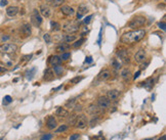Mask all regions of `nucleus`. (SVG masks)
<instances>
[{"label":"nucleus","instance_id":"1","mask_svg":"<svg viewBox=\"0 0 166 140\" xmlns=\"http://www.w3.org/2000/svg\"><path fill=\"white\" fill-rule=\"evenodd\" d=\"M146 35V32L145 30L143 29H140V30H132L130 32H127V33H124L120 40H121L122 43L124 44H132V43H135L140 40H142Z\"/></svg>","mask_w":166,"mask_h":140},{"label":"nucleus","instance_id":"2","mask_svg":"<svg viewBox=\"0 0 166 140\" xmlns=\"http://www.w3.org/2000/svg\"><path fill=\"white\" fill-rule=\"evenodd\" d=\"M146 22H147V20H146L145 17H141V15H139V17H134L128 23V27L133 29V30H140L146 25Z\"/></svg>","mask_w":166,"mask_h":140},{"label":"nucleus","instance_id":"3","mask_svg":"<svg viewBox=\"0 0 166 140\" xmlns=\"http://www.w3.org/2000/svg\"><path fill=\"white\" fill-rule=\"evenodd\" d=\"M18 50V46L12 43H4L0 45V52L1 53H13Z\"/></svg>","mask_w":166,"mask_h":140},{"label":"nucleus","instance_id":"4","mask_svg":"<svg viewBox=\"0 0 166 140\" xmlns=\"http://www.w3.org/2000/svg\"><path fill=\"white\" fill-rule=\"evenodd\" d=\"M88 126V120L86 118L85 115H79L77 116V120H76V123H75V127L77 129H85L86 127Z\"/></svg>","mask_w":166,"mask_h":140},{"label":"nucleus","instance_id":"5","mask_svg":"<svg viewBox=\"0 0 166 140\" xmlns=\"http://www.w3.org/2000/svg\"><path fill=\"white\" fill-rule=\"evenodd\" d=\"M42 24V17L39 13L38 9H33V12L31 14V25L34 27H40Z\"/></svg>","mask_w":166,"mask_h":140},{"label":"nucleus","instance_id":"6","mask_svg":"<svg viewBox=\"0 0 166 140\" xmlns=\"http://www.w3.org/2000/svg\"><path fill=\"white\" fill-rule=\"evenodd\" d=\"M87 112H88V114H90V115L93 116V117H97L98 115L103 114L105 111L102 110L101 107H98L97 104H95V103H91V104H90V105L88 106Z\"/></svg>","mask_w":166,"mask_h":140},{"label":"nucleus","instance_id":"7","mask_svg":"<svg viewBox=\"0 0 166 140\" xmlns=\"http://www.w3.org/2000/svg\"><path fill=\"white\" fill-rule=\"evenodd\" d=\"M97 106L101 107L102 110H106V108H108L110 105H111V101L109 100V98L107 96H99L97 98V102H96Z\"/></svg>","mask_w":166,"mask_h":140},{"label":"nucleus","instance_id":"8","mask_svg":"<svg viewBox=\"0 0 166 140\" xmlns=\"http://www.w3.org/2000/svg\"><path fill=\"white\" fill-rule=\"evenodd\" d=\"M79 29H80V26L77 25V24H67V25L63 26V30L68 34L76 33L79 31Z\"/></svg>","mask_w":166,"mask_h":140},{"label":"nucleus","instance_id":"9","mask_svg":"<svg viewBox=\"0 0 166 140\" xmlns=\"http://www.w3.org/2000/svg\"><path fill=\"white\" fill-rule=\"evenodd\" d=\"M117 56L120 58V60H122L124 64H127V63H129V55H128V52H127V50L126 49H119L118 51H117Z\"/></svg>","mask_w":166,"mask_h":140},{"label":"nucleus","instance_id":"10","mask_svg":"<svg viewBox=\"0 0 166 140\" xmlns=\"http://www.w3.org/2000/svg\"><path fill=\"white\" fill-rule=\"evenodd\" d=\"M120 91L117 90V89H112V90H109L108 93H107V97L109 98L110 101H117L118 98L120 97Z\"/></svg>","mask_w":166,"mask_h":140},{"label":"nucleus","instance_id":"11","mask_svg":"<svg viewBox=\"0 0 166 140\" xmlns=\"http://www.w3.org/2000/svg\"><path fill=\"white\" fill-rule=\"evenodd\" d=\"M111 77V72L110 70L108 69H105V70H102L98 75H97V81H106V80H108L109 78Z\"/></svg>","mask_w":166,"mask_h":140},{"label":"nucleus","instance_id":"12","mask_svg":"<svg viewBox=\"0 0 166 140\" xmlns=\"http://www.w3.org/2000/svg\"><path fill=\"white\" fill-rule=\"evenodd\" d=\"M146 59V51L144 49H141L139 50L137 53L134 54V61L135 63H138V64H142L144 63Z\"/></svg>","mask_w":166,"mask_h":140},{"label":"nucleus","instance_id":"13","mask_svg":"<svg viewBox=\"0 0 166 140\" xmlns=\"http://www.w3.org/2000/svg\"><path fill=\"white\" fill-rule=\"evenodd\" d=\"M57 126V122L53 116H48L46 119V127L49 130H54Z\"/></svg>","mask_w":166,"mask_h":140},{"label":"nucleus","instance_id":"14","mask_svg":"<svg viewBox=\"0 0 166 140\" xmlns=\"http://www.w3.org/2000/svg\"><path fill=\"white\" fill-rule=\"evenodd\" d=\"M69 115H70L69 111L67 110V108L63 107V106H58L56 108V111H55V116H57L58 118H61V119H66Z\"/></svg>","mask_w":166,"mask_h":140},{"label":"nucleus","instance_id":"15","mask_svg":"<svg viewBox=\"0 0 166 140\" xmlns=\"http://www.w3.org/2000/svg\"><path fill=\"white\" fill-rule=\"evenodd\" d=\"M21 32L25 35V37L31 36V34H32V28H31V25H30L29 23H25V24H23L22 27H21Z\"/></svg>","mask_w":166,"mask_h":140},{"label":"nucleus","instance_id":"16","mask_svg":"<svg viewBox=\"0 0 166 140\" xmlns=\"http://www.w3.org/2000/svg\"><path fill=\"white\" fill-rule=\"evenodd\" d=\"M48 63H49V65L52 66V68H53V67H55V66H61L62 59H61V57H59L58 55H50L49 58H48Z\"/></svg>","mask_w":166,"mask_h":140},{"label":"nucleus","instance_id":"17","mask_svg":"<svg viewBox=\"0 0 166 140\" xmlns=\"http://www.w3.org/2000/svg\"><path fill=\"white\" fill-rule=\"evenodd\" d=\"M61 11L63 14L67 15V17H72V15L75 14V9H73L71 6L69 5H63L61 7Z\"/></svg>","mask_w":166,"mask_h":140},{"label":"nucleus","instance_id":"18","mask_svg":"<svg viewBox=\"0 0 166 140\" xmlns=\"http://www.w3.org/2000/svg\"><path fill=\"white\" fill-rule=\"evenodd\" d=\"M39 8H40L39 13L41 14V17H43V18H49L50 17V9L48 6L42 4V5H40Z\"/></svg>","mask_w":166,"mask_h":140},{"label":"nucleus","instance_id":"19","mask_svg":"<svg viewBox=\"0 0 166 140\" xmlns=\"http://www.w3.org/2000/svg\"><path fill=\"white\" fill-rule=\"evenodd\" d=\"M19 7L18 6H8L6 8V14L8 17L12 18V17H16V15L19 13Z\"/></svg>","mask_w":166,"mask_h":140},{"label":"nucleus","instance_id":"20","mask_svg":"<svg viewBox=\"0 0 166 140\" xmlns=\"http://www.w3.org/2000/svg\"><path fill=\"white\" fill-rule=\"evenodd\" d=\"M43 79L46 80V81H51L54 79V73L51 69H46L44 71V76H43Z\"/></svg>","mask_w":166,"mask_h":140},{"label":"nucleus","instance_id":"21","mask_svg":"<svg viewBox=\"0 0 166 140\" xmlns=\"http://www.w3.org/2000/svg\"><path fill=\"white\" fill-rule=\"evenodd\" d=\"M70 48V45L69 44H67V43H61V44H58L57 46H56V51L57 52H62V53H64L66 50H68Z\"/></svg>","mask_w":166,"mask_h":140},{"label":"nucleus","instance_id":"22","mask_svg":"<svg viewBox=\"0 0 166 140\" xmlns=\"http://www.w3.org/2000/svg\"><path fill=\"white\" fill-rule=\"evenodd\" d=\"M130 77H131V72L130 70L128 69H124L121 71V78L124 80V81H128L130 79Z\"/></svg>","mask_w":166,"mask_h":140},{"label":"nucleus","instance_id":"23","mask_svg":"<svg viewBox=\"0 0 166 140\" xmlns=\"http://www.w3.org/2000/svg\"><path fill=\"white\" fill-rule=\"evenodd\" d=\"M76 39H77V36H76V35H71V34L65 35V36L63 37V40H64L65 43H67V44H69V43H71V42H74V41H76Z\"/></svg>","mask_w":166,"mask_h":140},{"label":"nucleus","instance_id":"24","mask_svg":"<svg viewBox=\"0 0 166 140\" xmlns=\"http://www.w3.org/2000/svg\"><path fill=\"white\" fill-rule=\"evenodd\" d=\"M76 120H77V114H72V115H69L67 117V122L69 125H75V123H76Z\"/></svg>","mask_w":166,"mask_h":140},{"label":"nucleus","instance_id":"25","mask_svg":"<svg viewBox=\"0 0 166 140\" xmlns=\"http://www.w3.org/2000/svg\"><path fill=\"white\" fill-rule=\"evenodd\" d=\"M65 0H52V1H50V5L52 7H58V6H62Z\"/></svg>","mask_w":166,"mask_h":140},{"label":"nucleus","instance_id":"26","mask_svg":"<svg viewBox=\"0 0 166 140\" xmlns=\"http://www.w3.org/2000/svg\"><path fill=\"white\" fill-rule=\"evenodd\" d=\"M50 25H51V31H54V32H57V31L61 30V25L56 22H50Z\"/></svg>","mask_w":166,"mask_h":140},{"label":"nucleus","instance_id":"27","mask_svg":"<svg viewBox=\"0 0 166 140\" xmlns=\"http://www.w3.org/2000/svg\"><path fill=\"white\" fill-rule=\"evenodd\" d=\"M84 42H85V39H84V38H81V39L77 40L76 42H74V43L72 44V47H74V48H78V47H80V46H81Z\"/></svg>","mask_w":166,"mask_h":140},{"label":"nucleus","instance_id":"28","mask_svg":"<svg viewBox=\"0 0 166 140\" xmlns=\"http://www.w3.org/2000/svg\"><path fill=\"white\" fill-rule=\"evenodd\" d=\"M83 80V77H81V76H76V77H74V78H72L71 79V81H70V83H72V84H78L79 82H81Z\"/></svg>","mask_w":166,"mask_h":140},{"label":"nucleus","instance_id":"29","mask_svg":"<svg viewBox=\"0 0 166 140\" xmlns=\"http://www.w3.org/2000/svg\"><path fill=\"white\" fill-rule=\"evenodd\" d=\"M53 71H54V74L55 75L61 76L63 74V72H64V69L61 66H55V67H53Z\"/></svg>","mask_w":166,"mask_h":140},{"label":"nucleus","instance_id":"30","mask_svg":"<svg viewBox=\"0 0 166 140\" xmlns=\"http://www.w3.org/2000/svg\"><path fill=\"white\" fill-rule=\"evenodd\" d=\"M75 102H76V98L70 99L69 101H67V102H66L65 107H67V108H73V107H74V105H75Z\"/></svg>","mask_w":166,"mask_h":140},{"label":"nucleus","instance_id":"31","mask_svg":"<svg viewBox=\"0 0 166 140\" xmlns=\"http://www.w3.org/2000/svg\"><path fill=\"white\" fill-rule=\"evenodd\" d=\"M68 126L67 125H61L59 126L56 130H55V133H63V132H65V131H67L68 130Z\"/></svg>","mask_w":166,"mask_h":140},{"label":"nucleus","instance_id":"32","mask_svg":"<svg viewBox=\"0 0 166 140\" xmlns=\"http://www.w3.org/2000/svg\"><path fill=\"white\" fill-rule=\"evenodd\" d=\"M73 110H74V113H75V114H78V113L82 112L83 106H82L81 104H75L74 107H73Z\"/></svg>","mask_w":166,"mask_h":140},{"label":"nucleus","instance_id":"33","mask_svg":"<svg viewBox=\"0 0 166 140\" xmlns=\"http://www.w3.org/2000/svg\"><path fill=\"white\" fill-rule=\"evenodd\" d=\"M153 82H154V80L152 79V78H149V79L145 82V87L148 88V89H150L151 87L153 86Z\"/></svg>","mask_w":166,"mask_h":140},{"label":"nucleus","instance_id":"34","mask_svg":"<svg viewBox=\"0 0 166 140\" xmlns=\"http://www.w3.org/2000/svg\"><path fill=\"white\" fill-rule=\"evenodd\" d=\"M12 101V98H11V96L10 95H5L4 97H3V100H2V103L4 104V105H6V104H8V103H10Z\"/></svg>","mask_w":166,"mask_h":140},{"label":"nucleus","instance_id":"35","mask_svg":"<svg viewBox=\"0 0 166 140\" xmlns=\"http://www.w3.org/2000/svg\"><path fill=\"white\" fill-rule=\"evenodd\" d=\"M34 73H35V69L33 68V69H31L30 71H28L26 74H27V79L28 80H32V78H33V76H34Z\"/></svg>","mask_w":166,"mask_h":140},{"label":"nucleus","instance_id":"36","mask_svg":"<svg viewBox=\"0 0 166 140\" xmlns=\"http://www.w3.org/2000/svg\"><path fill=\"white\" fill-rule=\"evenodd\" d=\"M98 121H99V118H98V117H93L92 120L90 121L88 124H90V127H94L96 124L98 123Z\"/></svg>","mask_w":166,"mask_h":140},{"label":"nucleus","instance_id":"37","mask_svg":"<svg viewBox=\"0 0 166 140\" xmlns=\"http://www.w3.org/2000/svg\"><path fill=\"white\" fill-rule=\"evenodd\" d=\"M87 7L85 6V5H80L79 6V11H78V13L79 14H81V15H84L86 12H87Z\"/></svg>","mask_w":166,"mask_h":140},{"label":"nucleus","instance_id":"38","mask_svg":"<svg viewBox=\"0 0 166 140\" xmlns=\"http://www.w3.org/2000/svg\"><path fill=\"white\" fill-rule=\"evenodd\" d=\"M59 57H61L62 60H68L71 57V53L70 52H64V53H62V55Z\"/></svg>","mask_w":166,"mask_h":140},{"label":"nucleus","instance_id":"39","mask_svg":"<svg viewBox=\"0 0 166 140\" xmlns=\"http://www.w3.org/2000/svg\"><path fill=\"white\" fill-rule=\"evenodd\" d=\"M51 139H52V134H49V133L42 135L40 138V140H51Z\"/></svg>","mask_w":166,"mask_h":140},{"label":"nucleus","instance_id":"40","mask_svg":"<svg viewBox=\"0 0 166 140\" xmlns=\"http://www.w3.org/2000/svg\"><path fill=\"white\" fill-rule=\"evenodd\" d=\"M112 66L115 68V70H118V69H120V64L118 63V61H117L116 59H114V60L112 61Z\"/></svg>","mask_w":166,"mask_h":140},{"label":"nucleus","instance_id":"41","mask_svg":"<svg viewBox=\"0 0 166 140\" xmlns=\"http://www.w3.org/2000/svg\"><path fill=\"white\" fill-rule=\"evenodd\" d=\"M79 138H80V135L79 134H73V135L70 136L69 140H79Z\"/></svg>","mask_w":166,"mask_h":140},{"label":"nucleus","instance_id":"42","mask_svg":"<svg viewBox=\"0 0 166 140\" xmlns=\"http://www.w3.org/2000/svg\"><path fill=\"white\" fill-rule=\"evenodd\" d=\"M43 39L45 40V42H46V43H50V42H51V38H50L49 34H45V35L43 36Z\"/></svg>","mask_w":166,"mask_h":140},{"label":"nucleus","instance_id":"43","mask_svg":"<svg viewBox=\"0 0 166 140\" xmlns=\"http://www.w3.org/2000/svg\"><path fill=\"white\" fill-rule=\"evenodd\" d=\"M92 17H93V15L92 14H90V15H88V17L84 20V24H89V22L90 21H91V19H92Z\"/></svg>","mask_w":166,"mask_h":140},{"label":"nucleus","instance_id":"44","mask_svg":"<svg viewBox=\"0 0 166 140\" xmlns=\"http://www.w3.org/2000/svg\"><path fill=\"white\" fill-rule=\"evenodd\" d=\"M158 26H159V28H160V29H162L163 31H165V30H166V27H165V23H164V22L159 23V24H158Z\"/></svg>","mask_w":166,"mask_h":140},{"label":"nucleus","instance_id":"45","mask_svg":"<svg viewBox=\"0 0 166 140\" xmlns=\"http://www.w3.org/2000/svg\"><path fill=\"white\" fill-rule=\"evenodd\" d=\"M94 140H106V138H105V137L102 135V133H101L98 136H95V137H94Z\"/></svg>","mask_w":166,"mask_h":140},{"label":"nucleus","instance_id":"46","mask_svg":"<svg viewBox=\"0 0 166 140\" xmlns=\"http://www.w3.org/2000/svg\"><path fill=\"white\" fill-rule=\"evenodd\" d=\"M92 60H93V59H92L91 56H88V57H86V59H85V63H86V64H91Z\"/></svg>","mask_w":166,"mask_h":140},{"label":"nucleus","instance_id":"47","mask_svg":"<svg viewBox=\"0 0 166 140\" xmlns=\"http://www.w3.org/2000/svg\"><path fill=\"white\" fill-rule=\"evenodd\" d=\"M140 75H141V71H138L137 73H135V74H134V76H133V80H137V79H138V78L140 77Z\"/></svg>","mask_w":166,"mask_h":140},{"label":"nucleus","instance_id":"48","mask_svg":"<svg viewBox=\"0 0 166 140\" xmlns=\"http://www.w3.org/2000/svg\"><path fill=\"white\" fill-rule=\"evenodd\" d=\"M7 3H8L7 0H1L0 1V6H5V5H7Z\"/></svg>","mask_w":166,"mask_h":140},{"label":"nucleus","instance_id":"49","mask_svg":"<svg viewBox=\"0 0 166 140\" xmlns=\"http://www.w3.org/2000/svg\"><path fill=\"white\" fill-rule=\"evenodd\" d=\"M102 31H103V28H102L101 31H99V36H98V41H97L98 45H101V40H102Z\"/></svg>","mask_w":166,"mask_h":140},{"label":"nucleus","instance_id":"50","mask_svg":"<svg viewBox=\"0 0 166 140\" xmlns=\"http://www.w3.org/2000/svg\"><path fill=\"white\" fill-rule=\"evenodd\" d=\"M6 72H7V70H6L5 68L0 67V73H6Z\"/></svg>","mask_w":166,"mask_h":140},{"label":"nucleus","instance_id":"51","mask_svg":"<svg viewBox=\"0 0 166 140\" xmlns=\"http://www.w3.org/2000/svg\"><path fill=\"white\" fill-rule=\"evenodd\" d=\"M9 39V36H2V38H1V40L4 42V41H7Z\"/></svg>","mask_w":166,"mask_h":140},{"label":"nucleus","instance_id":"52","mask_svg":"<svg viewBox=\"0 0 166 140\" xmlns=\"http://www.w3.org/2000/svg\"><path fill=\"white\" fill-rule=\"evenodd\" d=\"M166 139V137H165V134H163L161 137H159V139L158 140H165Z\"/></svg>","mask_w":166,"mask_h":140},{"label":"nucleus","instance_id":"53","mask_svg":"<svg viewBox=\"0 0 166 140\" xmlns=\"http://www.w3.org/2000/svg\"><path fill=\"white\" fill-rule=\"evenodd\" d=\"M63 87V85H61V86H58L57 88H55V89H52V91H57V90H59V89H61Z\"/></svg>","mask_w":166,"mask_h":140},{"label":"nucleus","instance_id":"54","mask_svg":"<svg viewBox=\"0 0 166 140\" xmlns=\"http://www.w3.org/2000/svg\"><path fill=\"white\" fill-rule=\"evenodd\" d=\"M82 17H83V15H81V14H79V13L77 14V19H78V20H81V19H82Z\"/></svg>","mask_w":166,"mask_h":140},{"label":"nucleus","instance_id":"55","mask_svg":"<svg viewBox=\"0 0 166 140\" xmlns=\"http://www.w3.org/2000/svg\"><path fill=\"white\" fill-rule=\"evenodd\" d=\"M144 140H154V138H146V139H144Z\"/></svg>","mask_w":166,"mask_h":140},{"label":"nucleus","instance_id":"56","mask_svg":"<svg viewBox=\"0 0 166 140\" xmlns=\"http://www.w3.org/2000/svg\"><path fill=\"white\" fill-rule=\"evenodd\" d=\"M46 1H47V2H50V1H52V0H46Z\"/></svg>","mask_w":166,"mask_h":140},{"label":"nucleus","instance_id":"57","mask_svg":"<svg viewBox=\"0 0 166 140\" xmlns=\"http://www.w3.org/2000/svg\"><path fill=\"white\" fill-rule=\"evenodd\" d=\"M0 140H3V139H0Z\"/></svg>","mask_w":166,"mask_h":140}]
</instances>
